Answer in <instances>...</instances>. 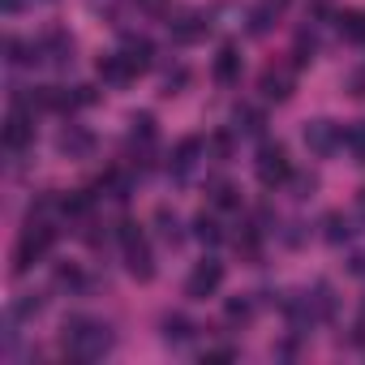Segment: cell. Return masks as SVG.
Listing matches in <instances>:
<instances>
[{"mask_svg": "<svg viewBox=\"0 0 365 365\" xmlns=\"http://www.w3.org/2000/svg\"><path fill=\"white\" fill-rule=\"evenodd\" d=\"M65 348H69V356H78V361H99V356L112 348V331H108L103 322L73 318V322L65 327Z\"/></svg>", "mask_w": 365, "mask_h": 365, "instance_id": "6da1fadb", "label": "cell"}, {"mask_svg": "<svg viewBox=\"0 0 365 365\" xmlns=\"http://www.w3.org/2000/svg\"><path fill=\"white\" fill-rule=\"evenodd\" d=\"M254 172H258V180L262 185H284V180L292 176V163H288V150L275 142V146H262L258 150V163H254Z\"/></svg>", "mask_w": 365, "mask_h": 365, "instance_id": "7a4b0ae2", "label": "cell"}, {"mask_svg": "<svg viewBox=\"0 0 365 365\" xmlns=\"http://www.w3.org/2000/svg\"><path fill=\"white\" fill-rule=\"evenodd\" d=\"M52 237H56V232H52L48 224H35V220H31V228H26L22 241H18V271H26L35 258H43V254L52 250Z\"/></svg>", "mask_w": 365, "mask_h": 365, "instance_id": "3957f363", "label": "cell"}, {"mask_svg": "<svg viewBox=\"0 0 365 365\" xmlns=\"http://www.w3.org/2000/svg\"><path fill=\"white\" fill-rule=\"evenodd\" d=\"M220 284H224V267H220L215 258H207V262H198V267L190 271V279H185V297L202 301V297H211Z\"/></svg>", "mask_w": 365, "mask_h": 365, "instance_id": "277c9868", "label": "cell"}, {"mask_svg": "<svg viewBox=\"0 0 365 365\" xmlns=\"http://www.w3.org/2000/svg\"><path fill=\"white\" fill-rule=\"evenodd\" d=\"M339 142H344V129L339 125H331V120H309L305 125V146L314 155H331Z\"/></svg>", "mask_w": 365, "mask_h": 365, "instance_id": "5b68a950", "label": "cell"}, {"mask_svg": "<svg viewBox=\"0 0 365 365\" xmlns=\"http://www.w3.org/2000/svg\"><path fill=\"white\" fill-rule=\"evenodd\" d=\"M284 9H288V0H258V9L250 14V31H254V35H267V31L279 22Z\"/></svg>", "mask_w": 365, "mask_h": 365, "instance_id": "8992f818", "label": "cell"}, {"mask_svg": "<svg viewBox=\"0 0 365 365\" xmlns=\"http://www.w3.org/2000/svg\"><path fill=\"white\" fill-rule=\"evenodd\" d=\"M39 56H48L52 65H69V61H73V39H69L65 31H52V35L39 43Z\"/></svg>", "mask_w": 365, "mask_h": 365, "instance_id": "52a82bcc", "label": "cell"}, {"mask_svg": "<svg viewBox=\"0 0 365 365\" xmlns=\"http://www.w3.org/2000/svg\"><path fill=\"white\" fill-rule=\"evenodd\" d=\"M31 138H35V125L26 120V112H14V116L5 120V146H9V150H22Z\"/></svg>", "mask_w": 365, "mask_h": 365, "instance_id": "ba28073f", "label": "cell"}, {"mask_svg": "<svg viewBox=\"0 0 365 365\" xmlns=\"http://www.w3.org/2000/svg\"><path fill=\"white\" fill-rule=\"evenodd\" d=\"M99 78H103V82H112V86H125V82H133L138 73H133V69H129V61L116 52V56H103V61H99Z\"/></svg>", "mask_w": 365, "mask_h": 365, "instance_id": "9c48e42d", "label": "cell"}, {"mask_svg": "<svg viewBox=\"0 0 365 365\" xmlns=\"http://www.w3.org/2000/svg\"><path fill=\"white\" fill-rule=\"evenodd\" d=\"M202 35H207V18H198V14H185L172 22V39H180V43H194Z\"/></svg>", "mask_w": 365, "mask_h": 365, "instance_id": "30bf717a", "label": "cell"}, {"mask_svg": "<svg viewBox=\"0 0 365 365\" xmlns=\"http://www.w3.org/2000/svg\"><path fill=\"white\" fill-rule=\"evenodd\" d=\"M120 56L129 61V69H133V73H146V69H150V43H146V39H125Z\"/></svg>", "mask_w": 365, "mask_h": 365, "instance_id": "8fae6325", "label": "cell"}, {"mask_svg": "<svg viewBox=\"0 0 365 365\" xmlns=\"http://www.w3.org/2000/svg\"><path fill=\"white\" fill-rule=\"evenodd\" d=\"M125 262H129V271H133L138 279H150V275H155V267H150V250H146V241H138V245H125Z\"/></svg>", "mask_w": 365, "mask_h": 365, "instance_id": "7c38bea8", "label": "cell"}, {"mask_svg": "<svg viewBox=\"0 0 365 365\" xmlns=\"http://www.w3.org/2000/svg\"><path fill=\"white\" fill-rule=\"evenodd\" d=\"M198 150H202V142H198V138H185V142L176 146V155H172V172H176V176H185V172L198 163Z\"/></svg>", "mask_w": 365, "mask_h": 365, "instance_id": "4fadbf2b", "label": "cell"}, {"mask_svg": "<svg viewBox=\"0 0 365 365\" xmlns=\"http://www.w3.org/2000/svg\"><path fill=\"white\" fill-rule=\"evenodd\" d=\"M91 146H95V138L86 129H78V125H69L61 133V150H69V155H91Z\"/></svg>", "mask_w": 365, "mask_h": 365, "instance_id": "5bb4252c", "label": "cell"}, {"mask_svg": "<svg viewBox=\"0 0 365 365\" xmlns=\"http://www.w3.org/2000/svg\"><path fill=\"white\" fill-rule=\"evenodd\" d=\"M335 22H339V35H344V39L365 43V14H361V9H348V14H339Z\"/></svg>", "mask_w": 365, "mask_h": 365, "instance_id": "9a60e30c", "label": "cell"}, {"mask_svg": "<svg viewBox=\"0 0 365 365\" xmlns=\"http://www.w3.org/2000/svg\"><path fill=\"white\" fill-rule=\"evenodd\" d=\"M241 73V56H237V48H224L220 56H215V78L220 82H232Z\"/></svg>", "mask_w": 365, "mask_h": 365, "instance_id": "2e32d148", "label": "cell"}, {"mask_svg": "<svg viewBox=\"0 0 365 365\" xmlns=\"http://www.w3.org/2000/svg\"><path fill=\"white\" fill-rule=\"evenodd\" d=\"M262 95H267V99H288V78L275 73V69H267V73H262Z\"/></svg>", "mask_w": 365, "mask_h": 365, "instance_id": "e0dca14e", "label": "cell"}, {"mask_svg": "<svg viewBox=\"0 0 365 365\" xmlns=\"http://www.w3.org/2000/svg\"><path fill=\"white\" fill-rule=\"evenodd\" d=\"M344 146L356 155V163H365V120H356V125L344 133Z\"/></svg>", "mask_w": 365, "mask_h": 365, "instance_id": "ac0fdd59", "label": "cell"}, {"mask_svg": "<svg viewBox=\"0 0 365 365\" xmlns=\"http://www.w3.org/2000/svg\"><path fill=\"white\" fill-rule=\"evenodd\" d=\"M194 237H198V241H207V245H215V241H220L224 232H220V224H215V220L198 215V220H194Z\"/></svg>", "mask_w": 365, "mask_h": 365, "instance_id": "d6986e66", "label": "cell"}, {"mask_svg": "<svg viewBox=\"0 0 365 365\" xmlns=\"http://www.w3.org/2000/svg\"><path fill=\"white\" fill-rule=\"evenodd\" d=\"M129 125H133V138H138V142H150V138H155V116H150V112H138Z\"/></svg>", "mask_w": 365, "mask_h": 365, "instance_id": "ffe728a7", "label": "cell"}, {"mask_svg": "<svg viewBox=\"0 0 365 365\" xmlns=\"http://www.w3.org/2000/svg\"><path fill=\"white\" fill-rule=\"evenodd\" d=\"M168 339L185 344V339H190V322H185V318H168Z\"/></svg>", "mask_w": 365, "mask_h": 365, "instance_id": "44dd1931", "label": "cell"}, {"mask_svg": "<svg viewBox=\"0 0 365 365\" xmlns=\"http://www.w3.org/2000/svg\"><path fill=\"white\" fill-rule=\"evenodd\" d=\"M237 125H241V129H245V133H258V129H262V116H258V112H250V108H245V112H237Z\"/></svg>", "mask_w": 365, "mask_h": 365, "instance_id": "7402d4cb", "label": "cell"}, {"mask_svg": "<svg viewBox=\"0 0 365 365\" xmlns=\"http://www.w3.org/2000/svg\"><path fill=\"white\" fill-rule=\"evenodd\" d=\"M215 202H220V207H237L241 198H237V190H232V185H215Z\"/></svg>", "mask_w": 365, "mask_h": 365, "instance_id": "603a6c76", "label": "cell"}, {"mask_svg": "<svg viewBox=\"0 0 365 365\" xmlns=\"http://www.w3.org/2000/svg\"><path fill=\"white\" fill-rule=\"evenodd\" d=\"M327 237H331V241H344V237H348V228H344V220H339V215H331V220H327Z\"/></svg>", "mask_w": 365, "mask_h": 365, "instance_id": "cb8c5ba5", "label": "cell"}, {"mask_svg": "<svg viewBox=\"0 0 365 365\" xmlns=\"http://www.w3.org/2000/svg\"><path fill=\"white\" fill-rule=\"evenodd\" d=\"M228 318H241V322H245V318H250V305H245V301H228Z\"/></svg>", "mask_w": 365, "mask_h": 365, "instance_id": "d4e9b609", "label": "cell"}, {"mask_svg": "<svg viewBox=\"0 0 365 365\" xmlns=\"http://www.w3.org/2000/svg\"><path fill=\"white\" fill-rule=\"evenodd\" d=\"M232 356H237L232 348H211V352H207V361H232Z\"/></svg>", "mask_w": 365, "mask_h": 365, "instance_id": "484cf974", "label": "cell"}, {"mask_svg": "<svg viewBox=\"0 0 365 365\" xmlns=\"http://www.w3.org/2000/svg\"><path fill=\"white\" fill-rule=\"evenodd\" d=\"M356 207H361V211H365V190H361V198H356Z\"/></svg>", "mask_w": 365, "mask_h": 365, "instance_id": "4316f807", "label": "cell"}]
</instances>
